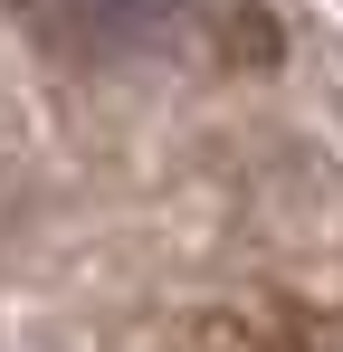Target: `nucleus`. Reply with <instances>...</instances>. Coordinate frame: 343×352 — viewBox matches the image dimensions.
Wrapping results in <instances>:
<instances>
[{"mask_svg":"<svg viewBox=\"0 0 343 352\" xmlns=\"http://www.w3.org/2000/svg\"><path fill=\"white\" fill-rule=\"evenodd\" d=\"M57 29L96 58H134V48H163L172 29L191 19V0H48Z\"/></svg>","mask_w":343,"mask_h":352,"instance_id":"f257e3e1","label":"nucleus"}]
</instances>
